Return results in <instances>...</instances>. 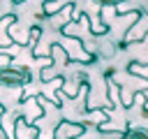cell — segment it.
Segmentation results:
<instances>
[{
  "label": "cell",
  "instance_id": "5",
  "mask_svg": "<svg viewBox=\"0 0 148 139\" xmlns=\"http://www.w3.org/2000/svg\"><path fill=\"white\" fill-rule=\"evenodd\" d=\"M127 70H130V74H136L143 81H148V65H143L139 60H132V63H127Z\"/></svg>",
  "mask_w": 148,
  "mask_h": 139
},
{
  "label": "cell",
  "instance_id": "1",
  "mask_svg": "<svg viewBox=\"0 0 148 139\" xmlns=\"http://www.w3.org/2000/svg\"><path fill=\"white\" fill-rule=\"evenodd\" d=\"M30 81H32V72L25 65H18V67L5 65V67H0V86H5V88H23Z\"/></svg>",
  "mask_w": 148,
  "mask_h": 139
},
{
  "label": "cell",
  "instance_id": "9",
  "mask_svg": "<svg viewBox=\"0 0 148 139\" xmlns=\"http://www.w3.org/2000/svg\"><path fill=\"white\" fill-rule=\"evenodd\" d=\"M139 42H141V44H148V32H146L143 37H139Z\"/></svg>",
  "mask_w": 148,
  "mask_h": 139
},
{
  "label": "cell",
  "instance_id": "6",
  "mask_svg": "<svg viewBox=\"0 0 148 139\" xmlns=\"http://www.w3.org/2000/svg\"><path fill=\"white\" fill-rule=\"evenodd\" d=\"M125 139H148L146 127H125Z\"/></svg>",
  "mask_w": 148,
  "mask_h": 139
},
{
  "label": "cell",
  "instance_id": "3",
  "mask_svg": "<svg viewBox=\"0 0 148 139\" xmlns=\"http://www.w3.org/2000/svg\"><path fill=\"white\" fill-rule=\"evenodd\" d=\"M14 123H16V114H2L0 118V127H2V134L5 139H16V132H14Z\"/></svg>",
  "mask_w": 148,
  "mask_h": 139
},
{
  "label": "cell",
  "instance_id": "4",
  "mask_svg": "<svg viewBox=\"0 0 148 139\" xmlns=\"http://www.w3.org/2000/svg\"><path fill=\"white\" fill-rule=\"evenodd\" d=\"M81 83H83V81H79V79H74V81H67V79H65V83L60 86V93H62L65 97L74 100V97L79 95V90H81Z\"/></svg>",
  "mask_w": 148,
  "mask_h": 139
},
{
  "label": "cell",
  "instance_id": "2",
  "mask_svg": "<svg viewBox=\"0 0 148 139\" xmlns=\"http://www.w3.org/2000/svg\"><path fill=\"white\" fill-rule=\"evenodd\" d=\"M86 132V125L81 120H67L62 118L56 130H53V139H74V137H81Z\"/></svg>",
  "mask_w": 148,
  "mask_h": 139
},
{
  "label": "cell",
  "instance_id": "10",
  "mask_svg": "<svg viewBox=\"0 0 148 139\" xmlns=\"http://www.w3.org/2000/svg\"><path fill=\"white\" fill-rule=\"evenodd\" d=\"M12 2H16V5H21V2H25V0H12Z\"/></svg>",
  "mask_w": 148,
  "mask_h": 139
},
{
  "label": "cell",
  "instance_id": "8",
  "mask_svg": "<svg viewBox=\"0 0 148 139\" xmlns=\"http://www.w3.org/2000/svg\"><path fill=\"white\" fill-rule=\"evenodd\" d=\"M92 2H97L102 7H116V5H123L125 0H92Z\"/></svg>",
  "mask_w": 148,
  "mask_h": 139
},
{
  "label": "cell",
  "instance_id": "7",
  "mask_svg": "<svg viewBox=\"0 0 148 139\" xmlns=\"http://www.w3.org/2000/svg\"><path fill=\"white\" fill-rule=\"evenodd\" d=\"M39 37H42V25H32L30 32H28V42H25V46L35 49V44L39 42Z\"/></svg>",
  "mask_w": 148,
  "mask_h": 139
},
{
  "label": "cell",
  "instance_id": "11",
  "mask_svg": "<svg viewBox=\"0 0 148 139\" xmlns=\"http://www.w3.org/2000/svg\"><path fill=\"white\" fill-rule=\"evenodd\" d=\"M42 2H53V0H42Z\"/></svg>",
  "mask_w": 148,
  "mask_h": 139
}]
</instances>
